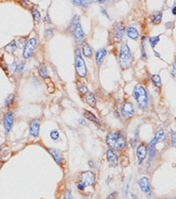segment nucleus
I'll use <instances>...</instances> for the list:
<instances>
[{"mask_svg": "<svg viewBox=\"0 0 176 199\" xmlns=\"http://www.w3.org/2000/svg\"><path fill=\"white\" fill-rule=\"evenodd\" d=\"M106 142L110 149L113 150H122L126 146V139L122 132H112L109 133L106 137Z\"/></svg>", "mask_w": 176, "mask_h": 199, "instance_id": "obj_1", "label": "nucleus"}, {"mask_svg": "<svg viewBox=\"0 0 176 199\" xmlns=\"http://www.w3.org/2000/svg\"><path fill=\"white\" fill-rule=\"evenodd\" d=\"M133 96L135 99L136 103H138L140 109H145L148 106V94H147L146 89L142 85H135L133 91Z\"/></svg>", "mask_w": 176, "mask_h": 199, "instance_id": "obj_2", "label": "nucleus"}, {"mask_svg": "<svg viewBox=\"0 0 176 199\" xmlns=\"http://www.w3.org/2000/svg\"><path fill=\"white\" fill-rule=\"evenodd\" d=\"M133 61V56L131 53V51L128 47L127 42H124L121 47H120V51H119V64L120 66L123 69L129 68L132 65Z\"/></svg>", "mask_w": 176, "mask_h": 199, "instance_id": "obj_3", "label": "nucleus"}, {"mask_svg": "<svg viewBox=\"0 0 176 199\" xmlns=\"http://www.w3.org/2000/svg\"><path fill=\"white\" fill-rule=\"evenodd\" d=\"M75 67H76V71L78 75L80 77H85L87 73L86 66L82 59L80 49H76V51H75Z\"/></svg>", "mask_w": 176, "mask_h": 199, "instance_id": "obj_4", "label": "nucleus"}, {"mask_svg": "<svg viewBox=\"0 0 176 199\" xmlns=\"http://www.w3.org/2000/svg\"><path fill=\"white\" fill-rule=\"evenodd\" d=\"M165 138H166L165 132H164V130H162V129H161V130H159L158 133L156 134V136L152 139V141L149 144V158H150V160H151V159H152L153 156H155V146H156V144H157L158 142H160V141H165Z\"/></svg>", "mask_w": 176, "mask_h": 199, "instance_id": "obj_5", "label": "nucleus"}, {"mask_svg": "<svg viewBox=\"0 0 176 199\" xmlns=\"http://www.w3.org/2000/svg\"><path fill=\"white\" fill-rule=\"evenodd\" d=\"M37 47V39L31 38L26 42L23 49V57L25 59H29L34 53V51Z\"/></svg>", "mask_w": 176, "mask_h": 199, "instance_id": "obj_6", "label": "nucleus"}, {"mask_svg": "<svg viewBox=\"0 0 176 199\" xmlns=\"http://www.w3.org/2000/svg\"><path fill=\"white\" fill-rule=\"evenodd\" d=\"M82 176V183L84 185V187H92L95 185L96 177L95 174L91 171H84L81 175Z\"/></svg>", "mask_w": 176, "mask_h": 199, "instance_id": "obj_7", "label": "nucleus"}, {"mask_svg": "<svg viewBox=\"0 0 176 199\" xmlns=\"http://www.w3.org/2000/svg\"><path fill=\"white\" fill-rule=\"evenodd\" d=\"M13 121H14V116L13 112H8L7 114H5L3 118V125L6 134H9L11 132L13 125Z\"/></svg>", "mask_w": 176, "mask_h": 199, "instance_id": "obj_8", "label": "nucleus"}, {"mask_svg": "<svg viewBox=\"0 0 176 199\" xmlns=\"http://www.w3.org/2000/svg\"><path fill=\"white\" fill-rule=\"evenodd\" d=\"M134 114V108L132 103H124L121 106V116L124 118H130Z\"/></svg>", "mask_w": 176, "mask_h": 199, "instance_id": "obj_9", "label": "nucleus"}, {"mask_svg": "<svg viewBox=\"0 0 176 199\" xmlns=\"http://www.w3.org/2000/svg\"><path fill=\"white\" fill-rule=\"evenodd\" d=\"M138 185H139V188L141 189V191L147 196L150 197L152 195L151 187H150V181H149V178L148 177H147V176H142L138 180Z\"/></svg>", "mask_w": 176, "mask_h": 199, "instance_id": "obj_10", "label": "nucleus"}, {"mask_svg": "<svg viewBox=\"0 0 176 199\" xmlns=\"http://www.w3.org/2000/svg\"><path fill=\"white\" fill-rule=\"evenodd\" d=\"M74 36H75V39H76V43L78 46H82L85 40V34L83 32V29L81 26V24H79L74 31Z\"/></svg>", "mask_w": 176, "mask_h": 199, "instance_id": "obj_11", "label": "nucleus"}, {"mask_svg": "<svg viewBox=\"0 0 176 199\" xmlns=\"http://www.w3.org/2000/svg\"><path fill=\"white\" fill-rule=\"evenodd\" d=\"M106 157H107V161H108L110 166L116 167L119 164V156H117V154L116 153L115 150H113V149H109V150L107 151Z\"/></svg>", "mask_w": 176, "mask_h": 199, "instance_id": "obj_12", "label": "nucleus"}, {"mask_svg": "<svg viewBox=\"0 0 176 199\" xmlns=\"http://www.w3.org/2000/svg\"><path fill=\"white\" fill-rule=\"evenodd\" d=\"M39 130H40V122L38 119L34 118L29 123V135L35 138L39 136Z\"/></svg>", "mask_w": 176, "mask_h": 199, "instance_id": "obj_13", "label": "nucleus"}, {"mask_svg": "<svg viewBox=\"0 0 176 199\" xmlns=\"http://www.w3.org/2000/svg\"><path fill=\"white\" fill-rule=\"evenodd\" d=\"M107 55V51L105 48H100V49H97V52H96V55H95V59H96V63L97 66H101L103 61H104V59Z\"/></svg>", "mask_w": 176, "mask_h": 199, "instance_id": "obj_14", "label": "nucleus"}, {"mask_svg": "<svg viewBox=\"0 0 176 199\" xmlns=\"http://www.w3.org/2000/svg\"><path fill=\"white\" fill-rule=\"evenodd\" d=\"M48 152L52 156V157L54 158L55 162L58 164V165H61L62 162H63V156L61 154V151L57 150L55 148H50L48 149Z\"/></svg>", "mask_w": 176, "mask_h": 199, "instance_id": "obj_15", "label": "nucleus"}, {"mask_svg": "<svg viewBox=\"0 0 176 199\" xmlns=\"http://www.w3.org/2000/svg\"><path fill=\"white\" fill-rule=\"evenodd\" d=\"M147 155V148L145 144H140L138 149H136V156L138 158V164H141L144 160V158L146 157Z\"/></svg>", "mask_w": 176, "mask_h": 199, "instance_id": "obj_16", "label": "nucleus"}, {"mask_svg": "<svg viewBox=\"0 0 176 199\" xmlns=\"http://www.w3.org/2000/svg\"><path fill=\"white\" fill-rule=\"evenodd\" d=\"M113 32H114V36H115V38L120 40V39L122 38V36L124 35L125 28H124V27H123L121 24H115Z\"/></svg>", "mask_w": 176, "mask_h": 199, "instance_id": "obj_17", "label": "nucleus"}, {"mask_svg": "<svg viewBox=\"0 0 176 199\" xmlns=\"http://www.w3.org/2000/svg\"><path fill=\"white\" fill-rule=\"evenodd\" d=\"M83 101H84L86 103H88L89 105H91L92 107H95V106H96V103H97L95 95H94L92 92H90V91H88L86 94L83 95Z\"/></svg>", "mask_w": 176, "mask_h": 199, "instance_id": "obj_18", "label": "nucleus"}, {"mask_svg": "<svg viewBox=\"0 0 176 199\" xmlns=\"http://www.w3.org/2000/svg\"><path fill=\"white\" fill-rule=\"evenodd\" d=\"M83 116L88 119V121H90V122H92L94 124H96V125H97V126H100L101 125V122H100V121H99V118H97L92 112H90V111H88V110H84V112H83Z\"/></svg>", "mask_w": 176, "mask_h": 199, "instance_id": "obj_19", "label": "nucleus"}, {"mask_svg": "<svg viewBox=\"0 0 176 199\" xmlns=\"http://www.w3.org/2000/svg\"><path fill=\"white\" fill-rule=\"evenodd\" d=\"M127 35L134 40H138L139 37V32L134 27H129L127 28Z\"/></svg>", "mask_w": 176, "mask_h": 199, "instance_id": "obj_20", "label": "nucleus"}, {"mask_svg": "<svg viewBox=\"0 0 176 199\" xmlns=\"http://www.w3.org/2000/svg\"><path fill=\"white\" fill-rule=\"evenodd\" d=\"M79 24H80V23H79V16H78V15H75V16L71 19V21H70L69 25H68V28H69V31H70V32H74L76 27H77L78 25H79Z\"/></svg>", "mask_w": 176, "mask_h": 199, "instance_id": "obj_21", "label": "nucleus"}, {"mask_svg": "<svg viewBox=\"0 0 176 199\" xmlns=\"http://www.w3.org/2000/svg\"><path fill=\"white\" fill-rule=\"evenodd\" d=\"M151 19H152V23H154V24H159V23L161 22V20H162V13H161V12H154V13L152 14Z\"/></svg>", "mask_w": 176, "mask_h": 199, "instance_id": "obj_22", "label": "nucleus"}, {"mask_svg": "<svg viewBox=\"0 0 176 199\" xmlns=\"http://www.w3.org/2000/svg\"><path fill=\"white\" fill-rule=\"evenodd\" d=\"M38 71H39V75L41 76V78L46 79L48 77V72H47V69H46V67L45 65L41 64L40 66H39Z\"/></svg>", "mask_w": 176, "mask_h": 199, "instance_id": "obj_23", "label": "nucleus"}, {"mask_svg": "<svg viewBox=\"0 0 176 199\" xmlns=\"http://www.w3.org/2000/svg\"><path fill=\"white\" fill-rule=\"evenodd\" d=\"M17 48V45H16V42L15 41H12L9 44H8L6 47H5V51L9 53H13Z\"/></svg>", "mask_w": 176, "mask_h": 199, "instance_id": "obj_24", "label": "nucleus"}, {"mask_svg": "<svg viewBox=\"0 0 176 199\" xmlns=\"http://www.w3.org/2000/svg\"><path fill=\"white\" fill-rule=\"evenodd\" d=\"M92 53H93V51H92V47L88 45V44H85L82 47V54L87 57V58H89L92 56Z\"/></svg>", "mask_w": 176, "mask_h": 199, "instance_id": "obj_25", "label": "nucleus"}, {"mask_svg": "<svg viewBox=\"0 0 176 199\" xmlns=\"http://www.w3.org/2000/svg\"><path fill=\"white\" fill-rule=\"evenodd\" d=\"M71 2L75 6H81V7H87L90 4V1H85V0H73Z\"/></svg>", "mask_w": 176, "mask_h": 199, "instance_id": "obj_26", "label": "nucleus"}, {"mask_svg": "<svg viewBox=\"0 0 176 199\" xmlns=\"http://www.w3.org/2000/svg\"><path fill=\"white\" fill-rule=\"evenodd\" d=\"M31 13H32V16H33L34 21H36V22L40 21V20H41V14H40V13L38 12L37 9L32 8V9H31Z\"/></svg>", "mask_w": 176, "mask_h": 199, "instance_id": "obj_27", "label": "nucleus"}, {"mask_svg": "<svg viewBox=\"0 0 176 199\" xmlns=\"http://www.w3.org/2000/svg\"><path fill=\"white\" fill-rule=\"evenodd\" d=\"M152 81L154 85L158 86V87H160L161 84H161V78H160L159 75H152Z\"/></svg>", "mask_w": 176, "mask_h": 199, "instance_id": "obj_28", "label": "nucleus"}, {"mask_svg": "<svg viewBox=\"0 0 176 199\" xmlns=\"http://www.w3.org/2000/svg\"><path fill=\"white\" fill-rule=\"evenodd\" d=\"M159 40H160V37H159V36H153V37H151V38H149V43H150L151 47L153 48V47H154L156 45L158 44Z\"/></svg>", "mask_w": 176, "mask_h": 199, "instance_id": "obj_29", "label": "nucleus"}, {"mask_svg": "<svg viewBox=\"0 0 176 199\" xmlns=\"http://www.w3.org/2000/svg\"><path fill=\"white\" fill-rule=\"evenodd\" d=\"M13 100H14V95L13 94H11V95H9L7 97V99L5 100V102H4V105L9 107V105H11L13 103Z\"/></svg>", "mask_w": 176, "mask_h": 199, "instance_id": "obj_30", "label": "nucleus"}, {"mask_svg": "<svg viewBox=\"0 0 176 199\" xmlns=\"http://www.w3.org/2000/svg\"><path fill=\"white\" fill-rule=\"evenodd\" d=\"M128 188H129V178H127V180L125 179L124 185H123V188H122L123 195H124L125 197H127V194H128Z\"/></svg>", "mask_w": 176, "mask_h": 199, "instance_id": "obj_31", "label": "nucleus"}, {"mask_svg": "<svg viewBox=\"0 0 176 199\" xmlns=\"http://www.w3.org/2000/svg\"><path fill=\"white\" fill-rule=\"evenodd\" d=\"M145 41H146V37H143L142 38V45H141V58L143 60H146V58H147V55L145 52Z\"/></svg>", "mask_w": 176, "mask_h": 199, "instance_id": "obj_32", "label": "nucleus"}, {"mask_svg": "<svg viewBox=\"0 0 176 199\" xmlns=\"http://www.w3.org/2000/svg\"><path fill=\"white\" fill-rule=\"evenodd\" d=\"M50 137L53 139L54 141H56L59 139V137H60V134H59V132L57 130H52L50 132Z\"/></svg>", "mask_w": 176, "mask_h": 199, "instance_id": "obj_33", "label": "nucleus"}, {"mask_svg": "<svg viewBox=\"0 0 176 199\" xmlns=\"http://www.w3.org/2000/svg\"><path fill=\"white\" fill-rule=\"evenodd\" d=\"M78 89H79L80 93H82V94H83V95L88 92V88H87L84 84H82L78 85Z\"/></svg>", "mask_w": 176, "mask_h": 199, "instance_id": "obj_34", "label": "nucleus"}, {"mask_svg": "<svg viewBox=\"0 0 176 199\" xmlns=\"http://www.w3.org/2000/svg\"><path fill=\"white\" fill-rule=\"evenodd\" d=\"M170 138H171V143L174 147H176V134L174 132H170Z\"/></svg>", "mask_w": 176, "mask_h": 199, "instance_id": "obj_35", "label": "nucleus"}, {"mask_svg": "<svg viewBox=\"0 0 176 199\" xmlns=\"http://www.w3.org/2000/svg\"><path fill=\"white\" fill-rule=\"evenodd\" d=\"M64 199H73V197H72V194H71V193L69 192V191H65V193H64Z\"/></svg>", "mask_w": 176, "mask_h": 199, "instance_id": "obj_36", "label": "nucleus"}, {"mask_svg": "<svg viewBox=\"0 0 176 199\" xmlns=\"http://www.w3.org/2000/svg\"><path fill=\"white\" fill-rule=\"evenodd\" d=\"M24 66H25L24 63H20L19 65H17L15 70H17V72H22L23 71V68H24Z\"/></svg>", "mask_w": 176, "mask_h": 199, "instance_id": "obj_37", "label": "nucleus"}, {"mask_svg": "<svg viewBox=\"0 0 176 199\" xmlns=\"http://www.w3.org/2000/svg\"><path fill=\"white\" fill-rule=\"evenodd\" d=\"M117 195H119L117 192H113L111 194H109L108 196H107V199H116Z\"/></svg>", "mask_w": 176, "mask_h": 199, "instance_id": "obj_38", "label": "nucleus"}, {"mask_svg": "<svg viewBox=\"0 0 176 199\" xmlns=\"http://www.w3.org/2000/svg\"><path fill=\"white\" fill-rule=\"evenodd\" d=\"M52 34H53V31H52V29H46V33H45V35H46V37L47 39L50 38V37L52 36Z\"/></svg>", "mask_w": 176, "mask_h": 199, "instance_id": "obj_39", "label": "nucleus"}, {"mask_svg": "<svg viewBox=\"0 0 176 199\" xmlns=\"http://www.w3.org/2000/svg\"><path fill=\"white\" fill-rule=\"evenodd\" d=\"M171 74L174 77V79H176V63L173 64L172 66V70H171Z\"/></svg>", "mask_w": 176, "mask_h": 199, "instance_id": "obj_40", "label": "nucleus"}, {"mask_svg": "<svg viewBox=\"0 0 176 199\" xmlns=\"http://www.w3.org/2000/svg\"><path fill=\"white\" fill-rule=\"evenodd\" d=\"M77 188H78V190H79V191L82 192V191L84 190V188H85V187H84V185H83V184H82V182H80L79 184H78Z\"/></svg>", "mask_w": 176, "mask_h": 199, "instance_id": "obj_41", "label": "nucleus"}, {"mask_svg": "<svg viewBox=\"0 0 176 199\" xmlns=\"http://www.w3.org/2000/svg\"><path fill=\"white\" fill-rule=\"evenodd\" d=\"M101 13H102V14H104V15H105V16H106L107 18H108V19H110V17H109V14H108V13L106 12V9H105L101 8Z\"/></svg>", "mask_w": 176, "mask_h": 199, "instance_id": "obj_42", "label": "nucleus"}, {"mask_svg": "<svg viewBox=\"0 0 176 199\" xmlns=\"http://www.w3.org/2000/svg\"><path fill=\"white\" fill-rule=\"evenodd\" d=\"M78 122H79V123H80V124H82V125H83V126H86V125H87V124H86V122L84 121L83 118H80Z\"/></svg>", "mask_w": 176, "mask_h": 199, "instance_id": "obj_43", "label": "nucleus"}, {"mask_svg": "<svg viewBox=\"0 0 176 199\" xmlns=\"http://www.w3.org/2000/svg\"><path fill=\"white\" fill-rule=\"evenodd\" d=\"M44 21H45V23H46V24H50V23H51V21L50 20V18H48V15H46V16L45 17Z\"/></svg>", "mask_w": 176, "mask_h": 199, "instance_id": "obj_44", "label": "nucleus"}, {"mask_svg": "<svg viewBox=\"0 0 176 199\" xmlns=\"http://www.w3.org/2000/svg\"><path fill=\"white\" fill-rule=\"evenodd\" d=\"M171 13H172L174 15H176V6H174V7L171 9Z\"/></svg>", "mask_w": 176, "mask_h": 199, "instance_id": "obj_45", "label": "nucleus"}, {"mask_svg": "<svg viewBox=\"0 0 176 199\" xmlns=\"http://www.w3.org/2000/svg\"><path fill=\"white\" fill-rule=\"evenodd\" d=\"M88 164H89V166H90L91 168H93V167L95 166L94 163H93V161H91V160H90V161H88Z\"/></svg>", "mask_w": 176, "mask_h": 199, "instance_id": "obj_46", "label": "nucleus"}, {"mask_svg": "<svg viewBox=\"0 0 176 199\" xmlns=\"http://www.w3.org/2000/svg\"><path fill=\"white\" fill-rule=\"evenodd\" d=\"M154 54H155V57H158V58L160 57V55H159V53H158V52H154Z\"/></svg>", "mask_w": 176, "mask_h": 199, "instance_id": "obj_47", "label": "nucleus"}]
</instances>
